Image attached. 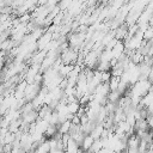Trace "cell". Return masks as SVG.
<instances>
[{
    "instance_id": "7a4b0ae2",
    "label": "cell",
    "mask_w": 153,
    "mask_h": 153,
    "mask_svg": "<svg viewBox=\"0 0 153 153\" xmlns=\"http://www.w3.org/2000/svg\"><path fill=\"white\" fill-rule=\"evenodd\" d=\"M51 41V32H49V31H45L37 41H36V44H37V49L38 50H42V49H44L45 47H47V44L49 43Z\"/></svg>"
},
{
    "instance_id": "277c9868",
    "label": "cell",
    "mask_w": 153,
    "mask_h": 153,
    "mask_svg": "<svg viewBox=\"0 0 153 153\" xmlns=\"http://www.w3.org/2000/svg\"><path fill=\"white\" fill-rule=\"evenodd\" d=\"M123 51H124V45H123L122 41H117V43L115 44V47L111 49V55H112V57L118 59Z\"/></svg>"
},
{
    "instance_id": "9a60e30c",
    "label": "cell",
    "mask_w": 153,
    "mask_h": 153,
    "mask_svg": "<svg viewBox=\"0 0 153 153\" xmlns=\"http://www.w3.org/2000/svg\"><path fill=\"white\" fill-rule=\"evenodd\" d=\"M71 123H73V124H80V117L74 114L73 117H72V120H71Z\"/></svg>"
},
{
    "instance_id": "ba28073f",
    "label": "cell",
    "mask_w": 153,
    "mask_h": 153,
    "mask_svg": "<svg viewBox=\"0 0 153 153\" xmlns=\"http://www.w3.org/2000/svg\"><path fill=\"white\" fill-rule=\"evenodd\" d=\"M69 127H71V121L66 120V121H63L62 123H59V124H57V131L61 133V134H66V133H68Z\"/></svg>"
},
{
    "instance_id": "30bf717a",
    "label": "cell",
    "mask_w": 153,
    "mask_h": 153,
    "mask_svg": "<svg viewBox=\"0 0 153 153\" xmlns=\"http://www.w3.org/2000/svg\"><path fill=\"white\" fill-rule=\"evenodd\" d=\"M118 82H120V76H115V75H111V76H110V80L108 81L110 91H115V90H117Z\"/></svg>"
},
{
    "instance_id": "7c38bea8",
    "label": "cell",
    "mask_w": 153,
    "mask_h": 153,
    "mask_svg": "<svg viewBox=\"0 0 153 153\" xmlns=\"http://www.w3.org/2000/svg\"><path fill=\"white\" fill-rule=\"evenodd\" d=\"M110 76H111L110 71H108V72H100V82H108L110 80Z\"/></svg>"
},
{
    "instance_id": "8992f818",
    "label": "cell",
    "mask_w": 153,
    "mask_h": 153,
    "mask_svg": "<svg viewBox=\"0 0 153 153\" xmlns=\"http://www.w3.org/2000/svg\"><path fill=\"white\" fill-rule=\"evenodd\" d=\"M94 141V139L88 134V135H85L84 136V140H82V142H81V146H80V148L84 151V152H86L90 147H91V145H92V142Z\"/></svg>"
},
{
    "instance_id": "8fae6325",
    "label": "cell",
    "mask_w": 153,
    "mask_h": 153,
    "mask_svg": "<svg viewBox=\"0 0 153 153\" xmlns=\"http://www.w3.org/2000/svg\"><path fill=\"white\" fill-rule=\"evenodd\" d=\"M66 106H67V111L69 114H76L78 109L80 108V104H79V102H73V103H67Z\"/></svg>"
},
{
    "instance_id": "6da1fadb",
    "label": "cell",
    "mask_w": 153,
    "mask_h": 153,
    "mask_svg": "<svg viewBox=\"0 0 153 153\" xmlns=\"http://www.w3.org/2000/svg\"><path fill=\"white\" fill-rule=\"evenodd\" d=\"M127 33H128V24L127 23H122L116 29H114V38H116L117 41L124 39L127 37Z\"/></svg>"
},
{
    "instance_id": "5bb4252c",
    "label": "cell",
    "mask_w": 153,
    "mask_h": 153,
    "mask_svg": "<svg viewBox=\"0 0 153 153\" xmlns=\"http://www.w3.org/2000/svg\"><path fill=\"white\" fill-rule=\"evenodd\" d=\"M12 148H13L12 143H5V145H2V152H5V153H11Z\"/></svg>"
},
{
    "instance_id": "9c48e42d",
    "label": "cell",
    "mask_w": 153,
    "mask_h": 153,
    "mask_svg": "<svg viewBox=\"0 0 153 153\" xmlns=\"http://www.w3.org/2000/svg\"><path fill=\"white\" fill-rule=\"evenodd\" d=\"M57 131V126H54V124H49L48 127H47V129L44 130V133H43V135L47 137V139H50V137H53L54 136V134Z\"/></svg>"
},
{
    "instance_id": "4fadbf2b",
    "label": "cell",
    "mask_w": 153,
    "mask_h": 153,
    "mask_svg": "<svg viewBox=\"0 0 153 153\" xmlns=\"http://www.w3.org/2000/svg\"><path fill=\"white\" fill-rule=\"evenodd\" d=\"M24 2H25V0H13V2H12V5H11V7H12L13 10H17V8H18V7H20Z\"/></svg>"
},
{
    "instance_id": "52a82bcc",
    "label": "cell",
    "mask_w": 153,
    "mask_h": 153,
    "mask_svg": "<svg viewBox=\"0 0 153 153\" xmlns=\"http://www.w3.org/2000/svg\"><path fill=\"white\" fill-rule=\"evenodd\" d=\"M121 93L117 91V90H115V91H110L109 93H108V96H106V98H108V102H110V103H117V100L121 98Z\"/></svg>"
},
{
    "instance_id": "5b68a950",
    "label": "cell",
    "mask_w": 153,
    "mask_h": 153,
    "mask_svg": "<svg viewBox=\"0 0 153 153\" xmlns=\"http://www.w3.org/2000/svg\"><path fill=\"white\" fill-rule=\"evenodd\" d=\"M73 67H74V65H63V63H61L59 69H57V74L62 78H67L68 74L71 73V71L73 69Z\"/></svg>"
},
{
    "instance_id": "3957f363",
    "label": "cell",
    "mask_w": 153,
    "mask_h": 153,
    "mask_svg": "<svg viewBox=\"0 0 153 153\" xmlns=\"http://www.w3.org/2000/svg\"><path fill=\"white\" fill-rule=\"evenodd\" d=\"M37 118H38V115H37V110H35V109H32L31 111H29L27 114L22 116L23 123H26V124H29L31 122H36Z\"/></svg>"
}]
</instances>
